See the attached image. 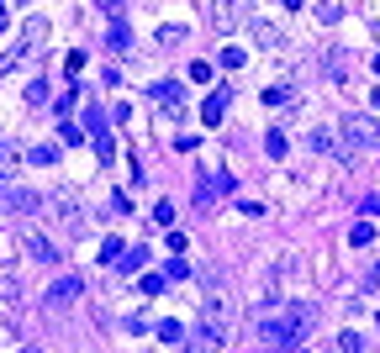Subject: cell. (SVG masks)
<instances>
[{"label": "cell", "mask_w": 380, "mask_h": 353, "mask_svg": "<svg viewBox=\"0 0 380 353\" xmlns=\"http://www.w3.org/2000/svg\"><path fill=\"white\" fill-rule=\"evenodd\" d=\"M275 353H306V343H285V348H275Z\"/></svg>", "instance_id": "29"}, {"label": "cell", "mask_w": 380, "mask_h": 353, "mask_svg": "<svg viewBox=\"0 0 380 353\" xmlns=\"http://www.w3.org/2000/svg\"><path fill=\"white\" fill-rule=\"evenodd\" d=\"M280 6H285V11H296V6H301V0H280Z\"/></svg>", "instance_id": "31"}, {"label": "cell", "mask_w": 380, "mask_h": 353, "mask_svg": "<svg viewBox=\"0 0 380 353\" xmlns=\"http://www.w3.org/2000/svg\"><path fill=\"white\" fill-rule=\"evenodd\" d=\"M26 253H32V259H43V264H59V248H53L43 232H26Z\"/></svg>", "instance_id": "10"}, {"label": "cell", "mask_w": 380, "mask_h": 353, "mask_svg": "<svg viewBox=\"0 0 380 353\" xmlns=\"http://www.w3.org/2000/svg\"><path fill=\"white\" fill-rule=\"evenodd\" d=\"M254 43H259V48H285V37H280V26H269V21H254Z\"/></svg>", "instance_id": "12"}, {"label": "cell", "mask_w": 380, "mask_h": 353, "mask_svg": "<svg viewBox=\"0 0 380 353\" xmlns=\"http://www.w3.org/2000/svg\"><path fill=\"white\" fill-rule=\"evenodd\" d=\"M0 26H6V0H0Z\"/></svg>", "instance_id": "32"}, {"label": "cell", "mask_w": 380, "mask_h": 353, "mask_svg": "<svg viewBox=\"0 0 380 353\" xmlns=\"http://www.w3.org/2000/svg\"><path fill=\"white\" fill-rule=\"evenodd\" d=\"M375 74H380V53H375Z\"/></svg>", "instance_id": "34"}, {"label": "cell", "mask_w": 380, "mask_h": 353, "mask_svg": "<svg viewBox=\"0 0 380 353\" xmlns=\"http://www.w3.org/2000/svg\"><path fill=\"white\" fill-rule=\"evenodd\" d=\"M370 101H375V111H380V90H375V95H370Z\"/></svg>", "instance_id": "33"}, {"label": "cell", "mask_w": 380, "mask_h": 353, "mask_svg": "<svg viewBox=\"0 0 380 353\" xmlns=\"http://www.w3.org/2000/svg\"><path fill=\"white\" fill-rule=\"evenodd\" d=\"M190 275H196V269H190V259H185V253H174V259L164 264V280H190Z\"/></svg>", "instance_id": "15"}, {"label": "cell", "mask_w": 380, "mask_h": 353, "mask_svg": "<svg viewBox=\"0 0 380 353\" xmlns=\"http://www.w3.org/2000/svg\"><path fill=\"white\" fill-rule=\"evenodd\" d=\"M216 58H222V69H243V63H249V53H243V48L233 43V48H222V53H216Z\"/></svg>", "instance_id": "18"}, {"label": "cell", "mask_w": 380, "mask_h": 353, "mask_svg": "<svg viewBox=\"0 0 380 353\" xmlns=\"http://www.w3.org/2000/svg\"><path fill=\"white\" fill-rule=\"evenodd\" d=\"M154 101L164 106V111H180V106H185V90L174 85V79H164V85H154Z\"/></svg>", "instance_id": "9"}, {"label": "cell", "mask_w": 380, "mask_h": 353, "mask_svg": "<svg viewBox=\"0 0 380 353\" xmlns=\"http://www.w3.org/2000/svg\"><path fill=\"white\" fill-rule=\"evenodd\" d=\"M53 216L64 222V232H69V237H79V232H85V206H79L74 195H64V190L53 195Z\"/></svg>", "instance_id": "4"}, {"label": "cell", "mask_w": 380, "mask_h": 353, "mask_svg": "<svg viewBox=\"0 0 380 353\" xmlns=\"http://www.w3.org/2000/svg\"><path fill=\"white\" fill-rule=\"evenodd\" d=\"M95 153H101V158H111V153H116V143H111V132H101V138H95Z\"/></svg>", "instance_id": "27"}, {"label": "cell", "mask_w": 380, "mask_h": 353, "mask_svg": "<svg viewBox=\"0 0 380 353\" xmlns=\"http://www.w3.org/2000/svg\"><path fill=\"white\" fill-rule=\"evenodd\" d=\"M154 337H159V343H185V322L164 317V322H159V327H154Z\"/></svg>", "instance_id": "13"}, {"label": "cell", "mask_w": 380, "mask_h": 353, "mask_svg": "<svg viewBox=\"0 0 380 353\" xmlns=\"http://www.w3.org/2000/svg\"><path fill=\"white\" fill-rule=\"evenodd\" d=\"M311 327H317V306L296 301V306H280L275 317H264L259 322V337H264L269 348H285V343H306Z\"/></svg>", "instance_id": "1"}, {"label": "cell", "mask_w": 380, "mask_h": 353, "mask_svg": "<svg viewBox=\"0 0 380 353\" xmlns=\"http://www.w3.org/2000/svg\"><path fill=\"white\" fill-rule=\"evenodd\" d=\"M21 353H48V348H43V343H26V348H21Z\"/></svg>", "instance_id": "30"}, {"label": "cell", "mask_w": 380, "mask_h": 353, "mask_svg": "<svg viewBox=\"0 0 380 353\" xmlns=\"http://www.w3.org/2000/svg\"><path fill=\"white\" fill-rule=\"evenodd\" d=\"M306 148H311V153H333V138H328V132H322V127H311Z\"/></svg>", "instance_id": "20"}, {"label": "cell", "mask_w": 380, "mask_h": 353, "mask_svg": "<svg viewBox=\"0 0 380 353\" xmlns=\"http://www.w3.org/2000/svg\"><path fill=\"white\" fill-rule=\"evenodd\" d=\"M74 101H79V90L69 85V90H64V101H59V121H64V116H69V111H74Z\"/></svg>", "instance_id": "25"}, {"label": "cell", "mask_w": 380, "mask_h": 353, "mask_svg": "<svg viewBox=\"0 0 380 353\" xmlns=\"http://www.w3.org/2000/svg\"><path fill=\"white\" fill-rule=\"evenodd\" d=\"M359 290H380V264L370 269V275H364V285H359Z\"/></svg>", "instance_id": "28"}, {"label": "cell", "mask_w": 380, "mask_h": 353, "mask_svg": "<svg viewBox=\"0 0 380 353\" xmlns=\"http://www.w3.org/2000/svg\"><path fill=\"white\" fill-rule=\"evenodd\" d=\"M264 106H269L275 116H285V111H296L301 101H296V90H291V85H269V90H264Z\"/></svg>", "instance_id": "6"}, {"label": "cell", "mask_w": 380, "mask_h": 353, "mask_svg": "<svg viewBox=\"0 0 380 353\" xmlns=\"http://www.w3.org/2000/svg\"><path fill=\"white\" fill-rule=\"evenodd\" d=\"M227 101H233V95H227V90H211L206 101H201V121H206V127H216V121L227 116Z\"/></svg>", "instance_id": "7"}, {"label": "cell", "mask_w": 380, "mask_h": 353, "mask_svg": "<svg viewBox=\"0 0 380 353\" xmlns=\"http://www.w3.org/2000/svg\"><path fill=\"white\" fill-rule=\"evenodd\" d=\"M26 106H48V79H32V85H26Z\"/></svg>", "instance_id": "21"}, {"label": "cell", "mask_w": 380, "mask_h": 353, "mask_svg": "<svg viewBox=\"0 0 380 353\" xmlns=\"http://www.w3.org/2000/svg\"><path fill=\"white\" fill-rule=\"evenodd\" d=\"M116 259H121V242L106 237V242H101V264H116Z\"/></svg>", "instance_id": "22"}, {"label": "cell", "mask_w": 380, "mask_h": 353, "mask_svg": "<svg viewBox=\"0 0 380 353\" xmlns=\"http://www.w3.org/2000/svg\"><path fill=\"white\" fill-rule=\"evenodd\" d=\"M338 132H344V143H354V148H380V121L375 116L349 111L344 121H338Z\"/></svg>", "instance_id": "2"}, {"label": "cell", "mask_w": 380, "mask_h": 353, "mask_svg": "<svg viewBox=\"0 0 380 353\" xmlns=\"http://www.w3.org/2000/svg\"><path fill=\"white\" fill-rule=\"evenodd\" d=\"M154 222H159V227L174 222V206H169V200H159V206H154Z\"/></svg>", "instance_id": "26"}, {"label": "cell", "mask_w": 380, "mask_h": 353, "mask_svg": "<svg viewBox=\"0 0 380 353\" xmlns=\"http://www.w3.org/2000/svg\"><path fill=\"white\" fill-rule=\"evenodd\" d=\"M349 242H354V248H364V242H375V227H370V222H354V227H349Z\"/></svg>", "instance_id": "19"}, {"label": "cell", "mask_w": 380, "mask_h": 353, "mask_svg": "<svg viewBox=\"0 0 380 353\" xmlns=\"http://www.w3.org/2000/svg\"><path fill=\"white\" fill-rule=\"evenodd\" d=\"M338 353H364V337L354 327H344V332H338Z\"/></svg>", "instance_id": "17"}, {"label": "cell", "mask_w": 380, "mask_h": 353, "mask_svg": "<svg viewBox=\"0 0 380 353\" xmlns=\"http://www.w3.org/2000/svg\"><path fill=\"white\" fill-rule=\"evenodd\" d=\"M79 290H85V285H79V275L53 280V285H48V306H53V311H59V306H74V301H79Z\"/></svg>", "instance_id": "5"}, {"label": "cell", "mask_w": 380, "mask_h": 353, "mask_svg": "<svg viewBox=\"0 0 380 353\" xmlns=\"http://www.w3.org/2000/svg\"><path fill=\"white\" fill-rule=\"evenodd\" d=\"M116 264H121V275H138V269L148 264V248H127V253H121Z\"/></svg>", "instance_id": "14"}, {"label": "cell", "mask_w": 380, "mask_h": 353, "mask_svg": "<svg viewBox=\"0 0 380 353\" xmlns=\"http://www.w3.org/2000/svg\"><path fill=\"white\" fill-rule=\"evenodd\" d=\"M6 206L26 216V211H37V206H43V200H37V195H32V190H6Z\"/></svg>", "instance_id": "11"}, {"label": "cell", "mask_w": 380, "mask_h": 353, "mask_svg": "<svg viewBox=\"0 0 380 353\" xmlns=\"http://www.w3.org/2000/svg\"><path fill=\"white\" fill-rule=\"evenodd\" d=\"M127 43H132V37H127V26H121V21H111V48L121 53V48H127Z\"/></svg>", "instance_id": "24"}, {"label": "cell", "mask_w": 380, "mask_h": 353, "mask_svg": "<svg viewBox=\"0 0 380 353\" xmlns=\"http://www.w3.org/2000/svg\"><path fill=\"white\" fill-rule=\"evenodd\" d=\"M43 37H48V21H43V16H32V21H26V37L16 43V53H11V58H26V53L43 43Z\"/></svg>", "instance_id": "8"}, {"label": "cell", "mask_w": 380, "mask_h": 353, "mask_svg": "<svg viewBox=\"0 0 380 353\" xmlns=\"http://www.w3.org/2000/svg\"><path fill=\"white\" fill-rule=\"evenodd\" d=\"M285 148H291V143H285V132H280V127H269V138H264V153H269V158H285Z\"/></svg>", "instance_id": "16"}, {"label": "cell", "mask_w": 380, "mask_h": 353, "mask_svg": "<svg viewBox=\"0 0 380 353\" xmlns=\"http://www.w3.org/2000/svg\"><path fill=\"white\" fill-rule=\"evenodd\" d=\"M26 158H32V164H53V158H59V148H48V143H43V148H32Z\"/></svg>", "instance_id": "23"}, {"label": "cell", "mask_w": 380, "mask_h": 353, "mask_svg": "<svg viewBox=\"0 0 380 353\" xmlns=\"http://www.w3.org/2000/svg\"><path fill=\"white\" fill-rule=\"evenodd\" d=\"M222 348H227V327H216V322H201L185 332V353H222Z\"/></svg>", "instance_id": "3"}]
</instances>
